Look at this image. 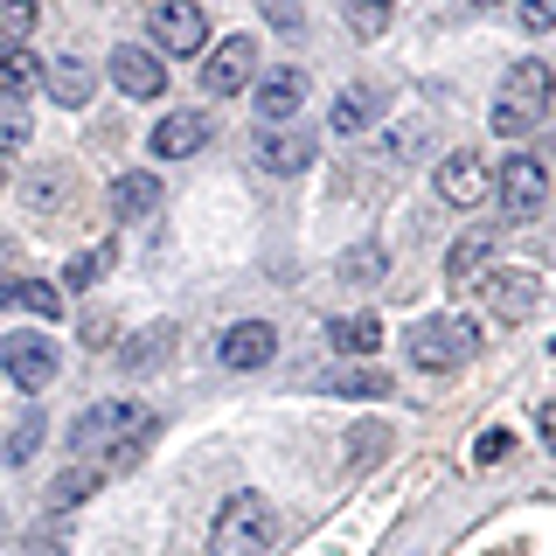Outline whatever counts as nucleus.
Returning a JSON list of instances; mask_svg holds the SVG:
<instances>
[{
	"label": "nucleus",
	"mask_w": 556,
	"mask_h": 556,
	"mask_svg": "<svg viewBox=\"0 0 556 556\" xmlns=\"http://www.w3.org/2000/svg\"><path fill=\"white\" fill-rule=\"evenodd\" d=\"M549 91H556V84H549V63L543 56H521L508 77H501L494 112H486V118H494V132L501 139H529L549 118Z\"/></svg>",
	"instance_id": "f257e3e1"
},
{
	"label": "nucleus",
	"mask_w": 556,
	"mask_h": 556,
	"mask_svg": "<svg viewBox=\"0 0 556 556\" xmlns=\"http://www.w3.org/2000/svg\"><path fill=\"white\" fill-rule=\"evenodd\" d=\"M278 543V508L265 494H230L208 529V556H271Z\"/></svg>",
	"instance_id": "f03ea898"
},
{
	"label": "nucleus",
	"mask_w": 556,
	"mask_h": 556,
	"mask_svg": "<svg viewBox=\"0 0 556 556\" xmlns=\"http://www.w3.org/2000/svg\"><path fill=\"white\" fill-rule=\"evenodd\" d=\"M139 425H153V410L147 404H132V396H104V404H91L70 425V452L77 459H91L98 473H104V459H112V445H126Z\"/></svg>",
	"instance_id": "7ed1b4c3"
},
{
	"label": "nucleus",
	"mask_w": 556,
	"mask_h": 556,
	"mask_svg": "<svg viewBox=\"0 0 556 556\" xmlns=\"http://www.w3.org/2000/svg\"><path fill=\"white\" fill-rule=\"evenodd\" d=\"M480 355V320H466V313H439V320H417L410 327V362L431 376L445 369H466V362Z\"/></svg>",
	"instance_id": "20e7f679"
},
{
	"label": "nucleus",
	"mask_w": 556,
	"mask_h": 556,
	"mask_svg": "<svg viewBox=\"0 0 556 556\" xmlns=\"http://www.w3.org/2000/svg\"><path fill=\"white\" fill-rule=\"evenodd\" d=\"M486 195H501V216L508 223H535L549 202V167L535 153H508L501 174H486Z\"/></svg>",
	"instance_id": "39448f33"
},
{
	"label": "nucleus",
	"mask_w": 556,
	"mask_h": 556,
	"mask_svg": "<svg viewBox=\"0 0 556 556\" xmlns=\"http://www.w3.org/2000/svg\"><path fill=\"white\" fill-rule=\"evenodd\" d=\"M480 292H486V313H494L501 327L535 320V306H543V278H535L529 265H494V271H480Z\"/></svg>",
	"instance_id": "423d86ee"
},
{
	"label": "nucleus",
	"mask_w": 556,
	"mask_h": 556,
	"mask_svg": "<svg viewBox=\"0 0 556 556\" xmlns=\"http://www.w3.org/2000/svg\"><path fill=\"white\" fill-rule=\"evenodd\" d=\"M147 35H153V56H195V49L208 42V14L195 8V0H153L147 14Z\"/></svg>",
	"instance_id": "0eeeda50"
},
{
	"label": "nucleus",
	"mask_w": 556,
	"mask_h": 556,
	"mask_svg": "<svg viewBox=\"0 0 556 556\" xmlns=\"http://www.w3.org/2000/svg\"><path fill=\"white\" fill-rule=\"evenodd\" d=\"M0 369L14 390H49L56 382V341L49 334H8L0 341Z\"/></svg>",
	"instance_id": "6e6552de"
},
{
	"label": "nucleus",
	"mask_w": 556,
	"mask_h": 556,
	"mask_svg": "<svg viewBox=\"0 0 556 556\" xmlns=\"http://www.w3.org/2000/svg\"><path fill=\"white\" fill-rule=\"evenodd\" d=\"M251 77H257V42L251 35H223V49L202 63V91L208 98H237Z\"/></svg>",
	"instance_id": "1a4fd4ad"
},
{
	"label": "nucleus",
	"mask_w": 556,
	"mask_h": 556,
	"mask_svg": "<svg viewBox=\"0 0 556 556\" xmlns=\"http://www.w3.org/2000/svg\"><path fill=\"white\" fill-rule=\"evenodd\" d=\"M313 153H320V147H313L306 126H265V132H257V153H251V161H257V174H306Z\"/></svg>",
	"instance_id": "9d476101"
},
{
	"label": "nucleus",
	"mask_w": 556,
	"mask_h": 556,
	"mask_svg": "<svg viewBox=\"0 0 556 556\" xmlns=\"http://www.w3.org/2000/svg\"><path fill=\"white\" fill-rule=\"evenodd\" d=\"M271 355H278V327L271 320H237V327H223V341H216L223 369H265Z\"/></svg>",
	"instance_id": "9b49d317"
},
{
	"label": "nucleus",
	"mask_w": 556,
	"mask_h": 556,
	"mask_svg": "<svg viewBox=\"0 0 556 556\" xmlns=\"http://www.w3.org/2000/svg\"><path fill=\"white\" fill-rule=\"evenodd\" d=\"M112 84L126 98H167V63L153 56V49L126 42V49H112Z\"/></svg>",
	"instance_id": "f8f14e48"
},
{
	"label": "nucleus",
	"mask_w": 556,
	"mask_h": 556,
	"mask_svg": "<svg viewBox=\"0 0 556 556\" xmlns=\"http://www.w3.org/2000/svg\"><path fill=\"white\" fill-rule=\"evenodd\" d=\"M439 195L452 202V208H473V202H486V161L473 147H452L445 161H439Z\"/></svg>",
	"instance_id": "ddd939ff"
},
{
	"label": "nucleus",
	"mask_w": 556,
	"mask_h": 556,
	"mask_svg": "<svg viewBox=\"0 0 556 556\" xmlns=\"http://www.w3.org/2000/svg\"><path fill=\"white\" fill-rule=\"evenodd\" d=\"M153 161H188V153H202L208 147V118L202 112H167L161 126H153Z\"/></svg>",
	"instance_id": "4468645a"
},
{
	"label": "nucleus",
	"mask_w": 556,
	"mask_h": 556,
	"mask_svg": "<svg viewBox=\"0 0 556 556\" xmlns=\"http://www.w3.org/2000/svg\"><path fill=\"white\" fill-rule=\"evenodd\" d=\"M300 104H306L300 70H271V77L257 84V118H265V126H300Z\"/></svg>",
	"instance_id": "2eb2a0df"
},
{
	"label": "nucleus",
	"mask_w": 556,
	"mask_h": 556,
	"mask_svg": "<svg viewBox=\"0 0 556 556\" xmlns=\"http://www.w3.org/2000/svg\"><path fill=\"white\" fill-rule=\"evenodd\" d=\"M42 84H49V98L63 104V112H84L91 104V91H98V70L84 63V56H56L42 70Z\"/></svg>",
	"instance_id": "dca6fc26"
},
{
	"label": "nucleus",
	"mask_w": 556,
	"mask_h": 556,
	"mask_svg": "<svg viewBox=\"0 0 556 556\" xmlns=\"http://www.w3.org/2000/svg\"><path fill=\"white\" fill-rule=\"evenodd\" d=\"M153 208H161V174L132 167V174H118V181H112V216L118 223H139V216H153Z\"/></svg>",
	"instance_id": "f3484780"
},
{
	"label": "nucleus",
	"mask_w": 556,
	"mask_h": 556,
	"mask_svg": "<svg viewBox=\"0 0 556 556\" xmlns=\"http://www.w3.org/2000/svg\"><path fill=\"white\" fill-rule=\"evenodd\" d=\"M486 257H494V230H466L452 243V257H445V286H480Z\"/></svg>",
	"instance_id": "a211bd4d"
},
{
	"label": "nucleus",
	"mask_w": 556,
	"mask_h": 556,
	"mask_svg": "<svg viewBox=\"0 0 556 556\" xmlns=\"http://www.w3.org/2000/svg\"><path fill=\"white\" fill-rule=\"evenodd\" d=\"M0 306H14V313H42V320H56V313H63V292L49 286V278H0Z\"/></svg>",
	"instance_id": "6ab92c4d"
},
{
	"label": "nucleus",
	"mask_w": 556,
	"mask_h": 556,
	"mask_svg": "<svg viewBox=\"0 0 556 556\" xmlns=\"http://www.w3.org/2000/svg\"><path fill=\"white\" fill-rule=\"evenodd\" d=\"M327 341H334V355H376L382 320L376 313H341V320H327Z\"/></svg>",
	"instance_id": "aec40b11"
},
{
	"label": "nucleus",
	"mask_w": 556,
	"mask_h": 556,
	"mask_svg": "<svg viewBox=\"0 0 556 556\" xmlns=\"http://www.w3.org/2000/svg\"><path fill=\"white\" fill-rule=\"evenodd\" d=\"M174 334H181L174 320H161V327H139V341H126V348H118L126 376H147L153 362H167V355H174Z\"/></svg>",
	"instance_id": "412c9836"
},
{
	"label": "nucleus",
	"mask_w": 556,
	"mask_h": 556,
	"mask_svg": "<svg viewBox=\"0 0 556 556\" xmlns=\"http://www.w3.org/2000/svg\"><path fill=\"white\" fill-rule=\"evenodd\" d=\"M35 84H42V63L28 49H0V104H22Z\"/></svg>",
	"instance_id": "4be33fe9"
},
{
	"label": "nucleus",
	"mask_w": 556,
	"mask_h": 556,
	"mask_svg": "<svg viewBox=\"0 0 556 556\" xmlns=\"http://www.w3.org/2000/svg\"><path fill=\"white\" fill-rule=\"evenodd\" d=\"M376 126V91L369 84H348L334 98V132H369Z\"/></svg>",
	"instance_id": "5701e85b"
},
{
	"label": "nucleus",
	"mask_w": 556,
	"mask_h": 556,
	"mask_svg": "<svg viewBox=\"0 0 556 556\" xmlns=\"http://www.w3.org/2000/svg\"><path fill=\"white\" fill-rule=\"evenodd\" d=\"M341 8V22L362 35V42H376L382 28H390V14H396V0H334Z\"/></svg>",
	"instance_id": "b1692460"
},
{
	"label": "nucleus",
	"mask_w": 556,
	"mask_h": 556,
	"mask_svg": "<svg viewBox=\"0 0 556 556\" xmlns=\"http://www.w3.org/2000/svg\"><path fill=\"white\" fill-rule=\"evenodd\" d=\"M35 22H42V8H35V0H0V49H28Z\"/></svg>",
	"instance_id": "393cba45"
},
{
	"label": "nucleus",
	"mask_w": 556,
	"mask_h": 556,
	"mask_svg": "<svg viewBox=\"0 0 556 556\" xmlns=\"http://www.w3.org/2000/svg\"><path fill=\"white\" fill-rule=\"evenodd\" d=\"M98 480H104V473H98L91 459H84V466H70V473H56V486H49V508H77L84 494H98Z\"/></svg>",
	"instance_id": "a878e982"
},
{
	"label": "nucleus",
	"mask_w": 556,
	"mask_h": 556,
	"mask_svg": "<svg viewBox=\"0 0 556 556\" xmlns=\"http://www.w3.org/2000/svg\"><path fill=\"white\" fill-rule=\"evenodd\" d=\"M112 257H118V251H112V243H98V251H84V257H70V265H63V286H70V292H91V286H98V278H104V271H112Z\"/></svg>",
	"instance_id": "bb28decb"
},
{
	"label": "nucleus",
	"mask_w": 556,
	"mask_h": 556,
	"mask_svg": "<svg viewBox=\"0 0 556 556\" xmlns=\"http://www.w3.org/2000/svg\"><path fill=\"white\" fill-rule=\"evenodd\" d=\"M382 271H390V257H382L376 243H362V251H348V257H341V278H348V286H376Z\"/></svg>",
	"instance_id": "cd10ccee"
},
{
	"label": "nucleus",
	"mask_w": 556,
	"mask_h": 556,
	"mask_svg": "<svg viewBox=\"0 0 556 556\" xmlns=\"http://www.w3.org/2000/svg\"><path fill=\"white\" fill-rule=\"evenodd\" d=\"M327 390H334V396H382L390 382H382L376 369H334V376H327Z\"/></svg>",
	"instance_id": "c85d7f7f"
},
{
	"label": "nucleus",
	"mask_w": 556,
	"mask_h": 556,
	"mask_svg": "<svg viewBox=\"0 0 556 556\" xmlns=\"http://www.w3.org/2000/svg\"><path fill=\"white\" fill-rule=\"evenodd\" d=\"M515 22H521V35H549L556 28V0H515Z\"/></svg>",
	"instance_id": "c756f323"
},
{
	"label": "nucleus",
	"mask_w": 556,
	"mask_h": 556,
	"mask_svg": "<svg viewBox=\"0 0 556 556\" xmlns=\"http://www.w3.org/2000/svg\"><path fill=\"white\" fill-rule=\"evenodd\" d=\"M35 445H42V417H22V425H14V439H8V466H28Z\"/></svg>",
	"instance_id": "7c9ffc66"
},
{
	"label": "nucleus",
	"mask_w": 556,
	"mask_h": 556,
	"mask_svg": "<svg viewBox=\"0 0 556 556\" xmlns=\"http://www.w3.org/2000/svg\"><path fill=\"white\" fill-rule=\"evenodd\" d=\"M22 139H28V112H22V104H0V153L22 147Z\"/></svg>",
	"instance_id": "2f4dec72"
},
{
	"label": "nucleus",
	"mask_w": 556,
	"mask_h": 556,
	"mask_svg": "<svg viewBox=\"0 0 556 556\" xmlns=\"http://www.w3.org/2000/svg\"><path fill=\"white\" fill-rule=\"evenodd\" d=\"M508 452H515V439H508V431H480L473 459H480V466H494V459H508Z\"/></svg>",
	"instance_id": "473e14b6"
},
{
	"label": "nucleus",
	"mask_w": 556,
	"mask_h": 556,
	"mask_svg": "<svg viewBox=\"0 0 556 556\" xmlns=\"http://www.w3.org/2000/svg\"><path fill=\"white\" fill-rule=\"evenodd\" d=\"M265 14H271L278 28H300V14H292V0H265Z\"/></svg>",
	"instance_id": "72a5a7b5"
},
{
	"label": "nucleus",
	"mask_w": 556,
	"mask_h": 556,
	"mask_svg": "<svg viewBox=\"0 0 556 556\" xmlns=\"http://www.w3.org/2000/svg\"><path fill=\"white\" fill-rule=\"evenodd\" d=\"M466 8H501V0H466Z\"/></svg>",
	"instance_id": "f704fd0d"
},
{
	"label": "nucleus",
	"mask_w": 556,
	"mask_h": 556,
	"mask_svg": "<svg viewBox=\"0 0 556 556\" xmlns=\"http://www.w3.org/2000/svg\"><path fill=\"white\" fill-rule=\"evenodd\" d=\"M0 181H8V161H0Z\"/></svg>",
	"instance_id": "c9c22d12"
}]
</instances>
